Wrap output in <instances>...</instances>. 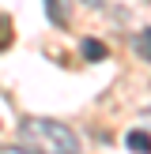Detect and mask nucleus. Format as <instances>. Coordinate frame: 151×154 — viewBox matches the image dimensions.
<instances>
[{"label": "nucleus", "mask_w": 151, "mask_h": 154, "mask_svg": "<svg viewBox=\"0 0 151 154\" xmlns=\"http://www.w3.org/2000/svg\"><path fill=\"white\" fill-rule=\"evenodd\" d=\"M19 135L27 147H34L38 154H79V139L72 128H64L60 120L49 117H27L19 124Z\"/></svg>", "instance_id": "nucleus-1"}, {"label": "nucleus", "mask_w": 151, "mask_h": 154, "mask_svg": "<svg viewBox=\"0 0 151 154\" xmlns=\"http://www.w3.org/2000/svg\"><path fill=\"white\" fill-rule=\"evenodd\" d=\"M125 143H128L132 154H151V135L147 132H136V128H132V132L125 135Z\"/></svg>", "instance_id": "nucleus-2"}, {"label": "nucleus", "mask_w": 151, "mask_h": 154, "mask_svg": "<svg viewBox=\"0 0 151 154\" xmlns=\"http://www.w3.org/2000/svg\"><path fill=\"white\" fill-rule=\"evenodd\" d=\"M83 57H87V60H102L106 57V45L98 42V38H87V42H83Z\"/></svg>", "instance_id": "nucleus-3"}, {"label": "nucleus", "mask_w": 151, "mask_h": 154, "mask_svg": "<svg viewBox=\"0 0 151 154\" xmlns=\"http://www.w3.org/2000/svg\"><path fill=\"white\" fill-rule=\"evenodd\" d=\"M132 45H136V53H140L143 60H151V26H147V30H140Z\"/></svg>", "instance_id": "nucleus-4"}, {"label": "nucleus", "mask_w": 151, "mask_h": 154, "mask_svg": "<svg viewBox=\"0 0 151 154\" xmlns=\"http://www.w3.org/2000/svg\"><path fill=\"white\" fill-rule=\"evenodd\" d=\"M8 34H11V26H8V15H0V49H8Z\"/></svg>", "instance_id": "nucleus-5"}, {"label": "nucleus", "mask_w": 151, "mask_h": 154, "mask_svg": "<svg viewBox=\"0 0 151 154\" xmlns=\"http://www.w3.org/2000/svg\"><path fill=\"white\" fill-rule=\"evenodd\" d=\"M49 11H53V23L64 26V15H60V0H49Z\"/></svg>", "instance_id": "nucleus-6"}, {"label": "nucleus", "mask_w": 151, "mask_h": 154, "mask_svg": "<svg viewBox=\"0 0 151 154\" xmlns=\"http://www.w3.org/2000/svg\"><path fill=\"white\" fill-rule=\"evenodd\" d=\"M0 154H30V150H23V147H0Z\"/></svg>", "instance_id": "nucleus-7"}]
</instances>
